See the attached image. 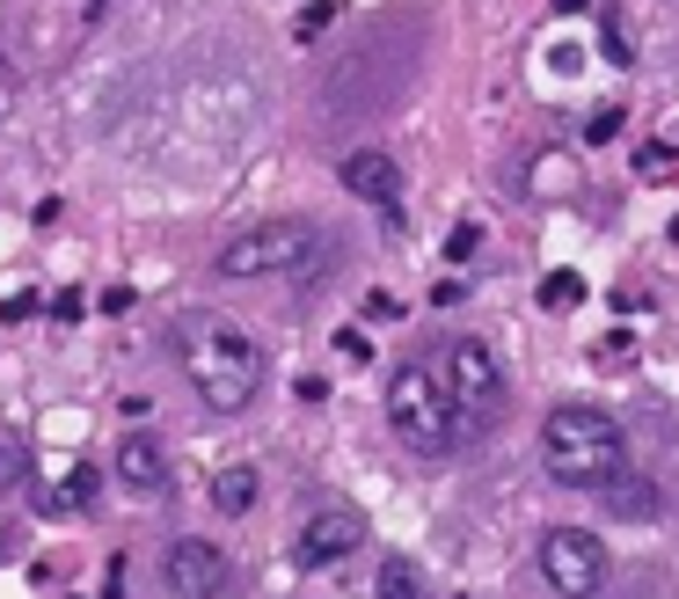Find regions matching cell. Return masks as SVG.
<instances>
[{
	"label": "cell",
	"instance_id": "obj_1",
	"mask_svg": "<svg viewBox=\"0 0 679 599\" xmlns=\"http://www.w3.org/2000/svg\"><path fill=\"white\" fill-rule=\"evenodd\" d=\"M175 366L183 381L197 387V403L219 409V417H242L256 395H264V344L227 322V314L197 308V314H175Z\"/></svg>",
	"mask_w": 679,
	"mask_h": 599
},
{
	"label": "cell",
	"instance_id": "obj_2",
	"mask_svg": "<svg viewBox=\"0 0 679 599\" xmlns=\"http://www.w3.org/2000/svg\"><path fill=\"white\" fill-rule=\"evenodd\" d=\"M541 460L562 490H607L621 468H629V446H621V424L592 403H562L548 409L541 424Z\"/></svg>",
	"mask_w": 679,
	"mask_h": 599
},
{
	"label": "cell",
	"instance_id": "obj_3",
	"mask_svg": "<svg viewBox=\"0 0 679 599\" xmlns=\"http://www.w3.org/2000/svg\"><path fill=\"white\" fill-rule=\"evenodd\" d=\"M322 227L307 219H264V227H248V235L219 241L213 271L219 278H315L322 271Z\"/></svg>",
	"mask_w": 679,
	"mask_h": 599
},
{
	"label": "cell",
	"instance_id": "obj_4",
	"mask_svg": "<svg viewBox=\"0 0 679 599\" xmlns=\"http://www.w3.org/2000/svg\"><path fill=\"white\" fill-rule=\"evenodd\" d=\"M388 424L395 439L410 446V454L438 460L461 446V417H453V403H446V381H438L432 366H395L388 381Z\"/></svg>",
	"mask_w": 679,
	"mask_h": 599
},
{
	"label": "cell",
	"instance_id": "obj_5",
	"mask_svg": "<svg viewBox=\"0 0 679 599\" xmlns=\"http://www.w3.org/2000/svg\"><path fill=\"white\" fill-rule=\"evenodd\" d=\"M438 381H446V403H453V417H461V439H475V432L497 424V409H505V366H497V351H489L483 336H453Z\"/></svg>",
	"mask_w": 679,
	"mask_h": 599
},
{
	"label": "cell",
	"instance_id": "obj_6",
	"mask_svg": "<svg viewBox=\"0 0 679 599\" xmlns=\"http://www.w3.org/2000/svg\"><path fill=\"white\" fill-rule=\"evenodd\" d=\"M541 577H548L562 599H599L607 592V549L584 527H556L541 541Z\"/></svg>",
	"mask_w": 679,
	"mask_h": 599
},
{
	"label": "cell",
	"instance_id": "obj_7",
	"mask_svg": "<svg viewBox=\"0 0 679 599\" xmlns=\"http://www.w3.org/2000/svg\"><path fill=\"white\" fill-rule=\"evenodd\" d=\"M161 585H169L175 599H219L234 585V563H227V549H213V541H169V549H161Z\"/></svg>",
	"mask_w": 679,
	"mask_h": 599
},
{
	"label": "cell",
	"instance_id": "obj_8",
	"mask_svg": "<svg viewBox=\"0 0 679 599\" xmlns=\"http://www.w3.org/2000/svg\"><path fill=\"white\" fill-rule=\"evenodd\" d=\"M359 541H365L359 512H351V504H322L315 519L300 527V541H292V563H300V571H322V563H343Z\"/></svg>",
	"mask_w": 679,
	"mask_h": 599
},
{
	"label": "cell",
	"instance_id": "obj_9",
	"mask_svg": "<svg viewBox=\"0 0 679 599\" xmlns=\"http://www.w3.org/2000/svg\"><path fill=\"white\" fill-rule=\"evenodd\" d=\"M118 482L132 498H161L169 490V446L154 432H124L118 439Z\"/></svg>",
	"mask_w": 679,
	"mask_h": 599
},
{
	"label": "cell",
	"instance_id": "obj_10",
	"mask_svg": "<svg viewBox=\"0 0 679 599\" xmlns=\"http://www.w3.org/2000/svg\"><path fill=\"white\" fill-rule=\"evenodd\" d=\"M343 191L365 197V205H380V213H395V197H402V168H395L388 154L359 146V154H343Z\"/></svg>",
	"mask_w": 679,
	"mask_h": 599
},
{
	"label": "cell",
	"instance_id": "obj_11",
	"mask_svg": "<svg viewBox=\"0 0 679 599\" xmlns=\"http://www.w3.org/2000/svg\"><path fill=\"white\" fill-rule=\"evenodd\" d=\"M213 504L227 512V519H234V512H248V504H256V468H248V460L219 468V476H213Z\"/></svg>",
	"mask_w": 679,
	"mask_h": 599
},
{
	"label": "cell",
	"instance_id": "obj_12",
	"mask_svg": "<svg viewBox=\"0 0 679 599\" xmlns=\"http://www.w3.org/2000/svg\"><path fill=\"white\" fill-rule=\"evenodd\" d=\"M373 599H424V577H416L410 555H388L380 577H373Z\"/></svg>",
	"mask_w": 679,
	"mask_h": 599
},
{
	"label": "cell",
	"instance_id": "obj_13",
	"mask_svg": "<svg viewBox=\"0 0 679 599\" xmlns=\"http://www.w3.org/2000/svg\"><path fill=\"white\" fill-rule=\"evenodd\" d=\"M96 490H102L96 468H73V476L59 482V490H51V504H59V512H66V504H73V512H88V504H96Z\"/></svg>",
	"mask_w": 679,
	"mask_h": 599
},
{
	"label": "cell",
	"instance_id": "obj_14",
	"mask_svg": "<svg viewBox=\"0 0 679 599\" xmlns=\"http://www.w3.org/2000/svg\"><path fill=\"white\" fill-rule=\"evenodd\" d=\"M578 300H584V278H578V271H548V278H541V308H578Z\"/></svg>",
	"mask_w": 679,
	"mask_h": 599
},
{
	"label": "cell",
	"instance_id": "obj_15",
	"mask_svg": "<svg viewBox=\"0 0 679 599\" xmlns=\"http://www.w3.org/2000/svg\"><path fill=\"white\" fill-rule=\"evenodd\" d=\"M592 359L607 366V373H614V366H629V359H635V336H629V330H614V336H599V344H592Z\"/></svg>",
	"mask_w": 679,
	"mask_h": 599
},
{
	"label": "cell",
	"instance_id": "obj_16",
	"mask_svg": "<svg viewBox=\"0 0 679 599\" xmlns=\"http://www.w3.org/2000/svg\"><path fill=\"white\" fill-rule=\"evenodd\" d=\"M329 23H337V0H307V8H300V23H292V37H322Z\"/></svg>",
	"mask_w": 679,
	"mask_h": 599
},
{
	"label": "cell",
	"instance_id": "obj_17",
	"mask_svg": "<svg viewBox=\"0 0 679 599\" xmlns=\"http://www.w3.org/2000/svg\"><path fill=\"white\" fill-rule=\"evenodd\" d=\"M614 132H621V110H614V103H599V110L584 118V140H592V146H607Z\"/></svg>",
	"mask_w": 679,
	"mask_h": 599
},
{
	"label": "cell",
	"instance_id": "obj_18",
	"mask_svg": "<svg viewBox=\"0 0 679 599\" xmlns=\"http://www.w3.org/2000/svg\"><path fill=\"white\" fill-rule=\"evenodd\" d=\"M607 498H614V512H635V519L651 512V490H643V482H629V490H621V476H614V482H607Z\"/></svg>",
	"mask_w": 679,
	"mask_h": 599
},
{
	"label": "cell",
	"instance_id": "obj_19",
	"mask_svg": "<svg viewBox=\"0 0 679 599\" xmlns=\"http://www.w3.org/2000/svg\"><path fill=\"white\" fill-rule=\"evenodd\" d=\"M599 45H607V59H614V67H629V59H635V37H629L621 23H607V29H599Z\"/></svg>",
	"mask_w": 679,
	"mask_h": 599
},
{
	"label": "cell",
	"instance_id": "obj_20",
	"mask_svg": "<svg viewBox=\"0 0 679 599\" xmlns=\"http://www.w3.org/2000/svg\"><path fill=\"white\" fill-rule=\"evenodd\" d=\"M475 249H483V227H453V235H446V256H453V264H468Z\"/></svg>",
	"mask_w": 679,
	"mask_h": 599
},
{
	"label": "cell",
	"instance_id": "obj_21",
	"mask_svg": "<svg viewBox=\"0 0 679 599\" xmlns=\"http://www.w3.org/2000/svg\"><path fill=\"white\" fill-rule=\"evenodd\" d=\"M337 351H343V359H351V366H365V359H373V344H365L359 330H337Z\"/></svg>",
	"mask_w": 679,
	"mask_h": 599
},
{
	"label": "cell",
	"instance_id": "obj_22",
	"mask_svg": "<svg viewBox=\"0 0 679 599\" xmlns=\"http://www.w3.org/2000/svg\"><path fill=\"white\" fill-rule=\"evenodd\" d=\"M365 314H373V322H395L402 300H395V292H365Z\"/></svg>",
	"mask_w": 679,
	"mask_h": 599
},
{
	"label": "cell",
	"instance_id": "obj_23",
	"mask_svg": "<svg viewBox=\"0 0 679 599\" xmlns=\"http://www.w3.org/2000/svg\"><path fill=\"white\" fill-rule=\"evenodd\" d=\"M461 300H468L461 278H438V286H432V308H461Z\"/></svg>",
	"mask_w": 679,
	"mask_h": 599
},
{
	"label": "cell",
	"instance_id": "obj_24",
	"mask_svg": "<svg viewBox=\"0 0 679 599\" xmlns=\"http://www.w3.org/2000/svg\"><path fill=\"white\" fill-rule=\"evenodd\" d=\"M81 308H88L81 292H51V300H45V314H59V322H73V314H81Z\"/></svg>",
	"mask_w": 679,
	"mask_h": 599
},
{
	"label": "cell",
	"instance_id": "obj_25",
	"mask_svg": "<svg viewBox=\"0 0 679 599\" xmlns=\"http://www.w3.org/2000/svg\"><path fill=\"white\" fill-rule=\"evenodd\" d=\"M556 8H562V15H584V8H592V0H556Z\"/></svg>",
	"mask_w": 679,
	"mask_h": 599
}]
</instances>
